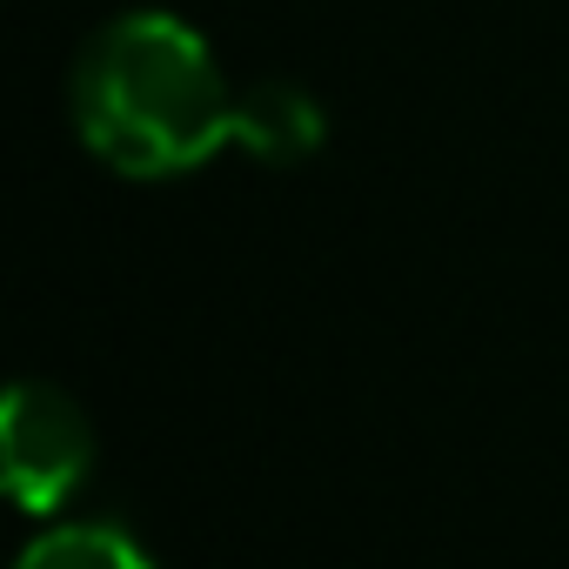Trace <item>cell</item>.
Masks as SVG:
<instances>
[{"label":"cell","instance_id":"4","mask_svg":"<svg viewBox=\"0 0 569 569\" xmlns=\"http://www.w3.org/2000/svg\"><path fill=\"white\" fill-rule=\"evenodd\" d=\"M14 569H154V556L121 522H61L34 536Z\"/></svg>","mask_w":569,"mask_h":569},{"label":"cell","instance_id":"3","mask_svg":"<svg viewBox=\"0 0 569 569\" xmlns=\"http://www.w3.org/2000/svg\"><path fill=\"white\" fill-rule=\"evenodd\" d=\"M241 148L254 161L289 168V161L322 148V108L302 88H289V81H268V88H254L241 101Z\"/></svg>","mask_w":569,"mask_h":569},{"label":"cell","instance_id":"1","mask_svg":"<svg viewBox=\"0 0 569 569\" xmlns=\"http://www.w3.org/2000/svg\"><path fill=\"white\" fill-rule=\"evenodd\" d=\"M74 128L128 181H168L221 148H241V101L208 41L174 14L108 21L74 68Z\"/></svg>","mask_w":569,"mask_h":569},{"label":"cell","instance_id":"2","mask_svg":"<svg viewBox=\"0 0 569 569\" xmlns=\"http://www.w3.org/2000/svg\"><path fill=\"white\" fill-rule=\"evenodd\" d=\"M94 469V422L54 382H14L0 409V476L28 516H54Z\"/></svg>","mask_w":569,"mask_h":569}]
</instances>
